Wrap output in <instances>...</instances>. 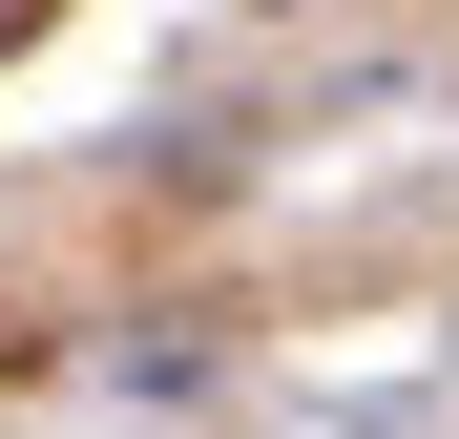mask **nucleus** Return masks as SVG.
<instances>
[{"mask_svg":"<svg viewBox=\"0 0 459 439\" xmlns=\"http://www.w3.org/2000/svg\"><path fill=\"white\" fill-rule=\"evenodd\" d=\"M22 22H42V0H0V42H22Z\"/></svg>","mask_w":459,"mask_h":439,"instance_id":"1","label":"nucleus"}]
</instances>
